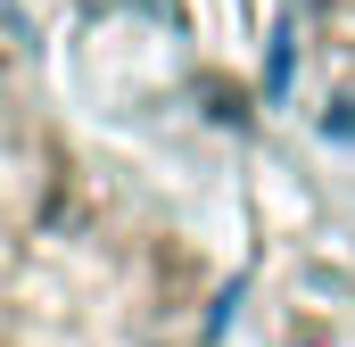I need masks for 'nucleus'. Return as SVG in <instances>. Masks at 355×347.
I'll use <instances>...</instances> for the list:
<instances>
[{
  "label": "nucleus",
  "mask_w": 355,
  "mask_h": 347,
  "mask_svg": "<svg viewBox=\"0 0 355 347\" xmlns=\"http://www.w3.org/2000/svg\"><path fill=\"white\" fill-rule=\"evenodd\" d=\"M0 347H198L190 257L75 149L0 42Z\"/></svg>",
  "instance_id": "obj_1"
}]
</instances>
